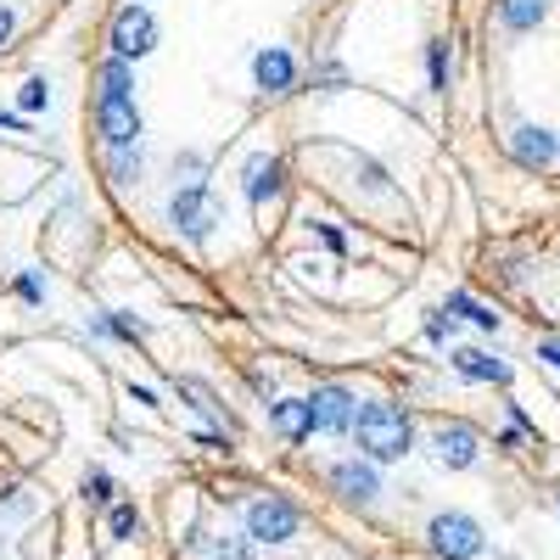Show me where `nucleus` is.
<instances>
[{"label": "nucleus", "mask_w": 560, "mask_h": 560, "mask_svg": "<svg viewBox=\"0 0 560 560\" xmlns=\"http://www.w3.org/2000/svg\"><path fill=\"white\" fill-rule=\"evenodd\" d=\"M90 124H96L102 152H124V147H147V118L135 102V68L118 57L96 62V96H90Z\"/></svg>", "instance_id": "1"}, {"label": "nucleus", "mask_w": 560, "mask_h": 560, "mask_svg": "<svg viewBox=\"0 0 560 560\" xmlns=\"http://www.w3.org/2000/svg\"><path fill=\"white\" fill-rule=\"evenodd\" d=\"M348 438L359 443V459H370V465H398V459L415 448V420H409V409L393 404V398H359V415H353V432H348Z\"/></svg>", "instance_id": "2"}, {"label": "nucleus", "mask_w": 560, "mask_h": 560, "mask_svg": "<svg viewBox=\"0 0 560 560\" xmlns=\"http://www.w3.org/2000/svg\"><path fill=\"white\" fill-rule=\"evenodd\" d=\"M303 533V504L292 493H253L242 504V538L253 549H280Z\"/></svg>", "instance_id": "3"}, {"label": "nucleus", "mask_w": 560, "mask_h": 560, "mask_svg": "<svg viewBox=\"0 0 560 560\" xmlns=\"http://www.w3.org/2000/svg\"><path fill=\"white\" fill-rule=\"evenodd\" d=\"M219 224H224V202L213 197L208 179H191V185H174L168 191V230L179 242L202 247V242H213Z\"/></svg>", "instance_id": "4"}, {"label": "nucleus", "mask_w": 560, "mask_h": 560, "mask_svg": "<svg viewBox=\"0 0 560 560\" xmlns=\"http://www.w3.org/2000/svg\"><path fill=\"white\" fill-rule=\"evenodd\" d=\"M158 39H163V28H158V12L147 7V0H124V7L107 18V57H118L129 68L147 62L158 51Z\"/></svg>", "instance_id": "5"}, {"label": "nucleus", "mask_w": 560, "mask_h": 560, "mask_svg": "<svg viewBox=\"0 0 560 560\" xmlns=\"http://www.w3.org/2000/svg\"><path fill=\"white\" fill-rule=\"evenodd\" d=\"M427 549L438 560H477L488 549V538H482L477 516H465V510H438V516L427 522Z\"/></svg>", "instance_id": "6"}, {"label": "nucleus", "mask_w": 560, "mask_h": 560, "mask_svg": "<svg viewBox=\"0 0 560 560\" xmlns=\"http://www.w3.org/2000/svg\"><path fill=\"white\" fill-rule=\"evenodd\" d=\"M308 415H314V432L319 438H348L353 432V415H359V393L342 387V382H314L303 393Z\"/></svg>", "instance_id": "7"}, {"label": "nucleus", "mask_w": 560, "mask_h": 560, "mask_svg": "<svg viewBox=\"0 0 560 560\" xmlns=\"http://www.w3.org/2000/svg\"><path fill=\"white\" fill-rule=\"evenodd\" d=\"M242 197H247V208H269V202H280L287 197V185H292V168H287V158L280 152H253L247 163H242Z\"/></svg>", "instance_id": "8"}, {"label": "nucleus", "mask_w": 560, "mask_h": 560, "mask_svg": "<svg viewBox=\"0 0 560 560\" xmlns=\"http://www.w3.org/2000/svg\"><path fill=\"white\" fill-rule=\"evenodd\" d=\"M325 488H331L342 504H353V510H370V504L382 499V465L348 454V459H337L331 471H325Z\"/></svg>", "instance_id": "9"}, {"label": "nucleus", "mask_w": 560, "mask_h": 560, "mask_svg": "<svg viewBox=\"0 0 560 560\" xmlns=\"http://www.w3.org/2000/svg\"><path fill=\"white\" fill-rule=\"evenodd\" d=\"M303 79V62L292 45H258L253 51V90L258 96H292Z\"/></svg>", "instance_id": "10"}, {"label": "nucleus", "mask_w": 560, "mask_h": 560, "mask_svg": "<svg viewBox=\"0 0 560 560\" xmlns=\"http://www.w3.org/2000/svg\"><path fill=\"white\" fill-rule=\"evenodd\" d=\"M427 448H432V459L443 465V471H471V465L482 459V438H477V427H465V420H443V427H432Z\"/></svg>", "instance_id": "11"}, {"label": "nucleus", "mask_w": 560, "mask_h": 560, "mask_svg": "<svg viewBox=\"0 0 560 560\" xmlns=\"http://www.w3.org/2000/svg\"><path fill=\"white\" fill-rule=\"evenodd\" d=\"M448 364H454V376L482 382V387H510V382H516L510 359H499V353H488V348H454V353H448Z\"/></svg>", "instance_id": "12"}, {"label": "nucleus", "mask_w": 560, "mask_h": 560, "mask_svg": "<svg viewBox=\"0 0 560 560\" xmlns=\"http://www.w3.org/2000/svg\"><path fill=\"white\" fill-rule=\"evenodd\" d=\"M510 158H516L522 168H549L560 158V135L544 129V124H516L510 129Z\"/></svg>", "instance_id": "13"}, {"label": "nucleus", "mask_w": 560, "mask_h": 560, "mask_svg": "<svg viewBox=\"0 0 560 560\" xmlns=\"http://www.w3.org/2000/svg\"><path fill=\"white\" fill-rule=\"evenodd\" d=\"M264 415H269V432H275L280 443H292V448L308 443V438H319V432H314V415H308L303 398H269Z\"/></svg>", "instance_id": "14"}, {"label": "nucleus", "mask_w": 560, "mask_h": 560, "mask_svg": "<svg viewBox=\"0 0 560 560\" xmlns=\"http://www.w3.org/2000/svg\"><path fill=\"white\" fill-rule=\"evenodd\" d=\"M84 331L96 337V342H124V348H135V342L152 337V319H135L129 308H107V314H90Z\"/></svg>", "instance_id": "15"}, {"label": "nucleus", "mask_w": 560, "mask_h": 560, "mask_svg": "<svg viewBox=\"0 0 560 560\" xmlns=\"http://www.w3.org/2000/svg\"><path fill=\"white\" fill-rule=\"evenodd\" d=\"M168 387H174V393H179L185 404H191V409H197L202 420H213L219 432H236V415L224 409V398H219V393H213L208 382H197V376H174Z\"/></svg>", "instance_id": "16"}, {"label": "nucleus", "mask_w": 560, "mask_h": 560, "mask_svg": "<svg viewBox=\"0 0 560 560\" xmlns=\"http://www.w3.org/2000/svg\"><path fill=\"white\" fill-rule=\"evenodd\" d=\"M102 168H107V185H113V191H135V185L147 179V147L102 152Z\"/></svg>", "instance_id": "17"}, {"label": "nucleus", "mask_w": 560, "mask_h": 560, "mask_svg": "<svg viewBox=\"0 0 560 560\" xmlns=\"http://www.w3.org/2000/svg\"><path fill=\"white\" fill-rule=\"evenodd\" d=\"M493 18H499V28H510V34H533V28H544V18H549V0H493Z\"/></svg>", "instance_id": "18"}, {"label": "nucleus", "mask_w": 560, "mask_h": 560, "mask_svg": "<svg viewBox=\"0 0 560 560\" xmlns=\"http://www.w3.org/2000/svg\"><path fill=\"white\" fill-rule=\"evenodd\" d=\"M79 499H84L90 510H107V504L124 499V488H118V477L107 471V465H90V471L79 477Z\"/></svg>", "instance_id": "19"}, {"label": "nucleus", "mask_w": 560, "mask_h": 560, "mask_svg": "<svg viewBox=\"0 0 560 560\" xmlns=\"http://www.w3.org/2000/svg\"><path fill=\"white\" fill-rule=\"evenodd\" d=\"M102 522H107V538H113V544H129V538L147 533V516H140V504H135V499L107 504V510H102Z\"/></svg>", "instance_id": "20"}, {"label": "nucleus", "mask_w": 560, "mask_h": 560, "mask_svg": "<svg viewBox=\"0 0 560 560\" xmlns=\"http://www.w3.org/2000/svg\"><path fill=\"white\" fill-rule=\"evenodd\" d=\"M443 314H454V319H471L477 331H488V337L499 331V314H493L488 303H477L471 292H448V298H443Z\"/></svg>", "instance_id": "21"}, {"label": "nucleus", "mask_w": 560, "mask_h": 560, "mask_svg": "<svg viewBox=\"0 0 560 560\" xmlns=\"http://www.w3.org/2000/svg\"><path fill=\"white\" fill-rule=\"evenodd\" d=\"M45 107H51V79H45V73H28L23 90H18V113L34 118V113H45Z\"/></svg>", "instance_id": "22"}, {"label": "nucleus", "mask_w": 560, "mask_h": 560, "mask_svg": "<svg viewBox=\"0 0 560 560\" xmlns=\"http://www.w3.org/2000/svg\"><path fill=\"white\" fill-rule=\"evenodd\" d=\"M208 168H213V158H208V152H197V147H179V152H174V185L208 179Z\"/></svg>", "instance_id": "23"}, {"label": "nucleus", "mask_w": 560, "mask_h": 560, "mask_svg": "<svg viewBox=\"0 0 560 560\" xmlns=\"http://www.w3.org/2000/svg\"><path fill=\"white\" fill-rule=\"evenodd\" d=\"M353 174H359V185L364 191H376V197H393V174L376 163V158H364V152H353Z\"/></svg>", "instance_id": "24"}, {"label": "nucleus", "mask_w": 560, "mask_h": 560, "mask_svg": "<svg viewBox=\"0 0 560 560\" xmlns=\"http://www.w3.org/2000/svg\"><path fill=\"white\" fill-rule=\"evenodd\" d=\"M12 298L23 308H45V269H18L12 275Z\"/></svg>", "instance_id": "25"}, {"label": "nucleus", "mask_w": 560, "mask_h": 560, "mask_svg": "<svg viewBox=\"0 0 560 560\" xmlns=\"http://www.w3.org/2000/svg\"><path fill=\"white\" fill-rule=\"evenodd\" d=\"M427 79H432L438 96L448 90V39H432V45H427Z\"/></svg>", "instance_id": "26"}, {"label": "nucleus", "mask_w": 560, "mask_h": 560, "mask_svg": "<svg viewBox=\"0 0 560 560\" xmlns=\"http://www.w3.org/2000/svg\"><path fill=\"white\" fill-rule=\"evenodd\" d=\"M208 560H258V549L247 538H213L208 544Z\"/></svg>", "instance_id": "27"}, {"label": "nucleus", "mask_w": 560, "mask_h": 560, "mask_svg": "<svg viewBox=\"0 0 560 560\" xmlns=\"http://www.w3.org/2000/svg\"><path fill=\"white\" fill-rule=\"evenodd\" d=\"M308 230H314V242H319L325 253H331V258H348V236H342L337 224H325V219H314Z\"/></svg>", "instance_id": "28"}, {"label": "nucleus", "mask_w": 560, "mask_h": 560, "mask_svg": "<svg viewBox=\"0 0 560 560\" xmlns=\"http://www.w3.org/2000/svg\"><path fill=\"white\" fill-rule=\"evenodd\" d=\"M191 443H197V448H208V454H230V448H236V432H219V427H197V432H191Z\"/></svg>", "instance_id": "29"}, {"label": "nucleus", "mask_w": 560, "mask_h": 560, "mask_svg": "<svg viewBox=\"0 0 560 560\" xmlns=\"http://www.w3.org/2000/svg\"><path fill=\"white\" fill-rule=\"evenodd\" d=\"M308 79H314V90H348V73H342V62H331V57H325L319 68H308Z\"/></svg>", "instance_id": "30"}, {"label": "nucleus", "mask_w": 560, "mask_h": 560, "mask_svg": "<svg viewBox=\"0 0 560 560\" xmlns=\"http://www.w3.org/2000/svg\"><path fill=\"white\" fill-rule=\"evenodd\" d=\"M420 337H427L432 348H443V342H454V314H427V331H420Z\"/></svg>", "instance_id": "31"}, {"label": "nucleus", "mask_w": 560, "mask_h": 560, "mask_svg": "<svg viewBox=\"0 0 560 560\" xmlns=\"http://www.w3.org/2000/svg\"><path fill=\"white\" fill-rule=\"evenodd\" d=\"M124 398H129V404H140V409H168L158 387H140V382H124Z\"/></svg>", "instance_id": "32"}, {"label": "nucleus", "mask_w": 560, "mask_h": 560, "mask_svg": "<svg viewBox=\"0 0 560 560\" xmlns=\"http://www.w3.org/2000/svg\"><path fill=\"white\" fill-rule=\"evenodd\" d=\"M12 39H18V12L7 7V0H0V57L12 51Z\"/></svg>", "instance_id": "33"}, {"label": "nucleus", "mask_w": 560, "mask_h": 560, "mask_svg": "<svg viewBox=\"0 0 560 560\" xmlns=\"http://www.w3.org/2000/svg\"><path fill=\"white\" fill-rule=\"evenodd\" d=\"M0 510H18V516H28V510H34V499H28L23 488H0Z\"/></svg>", "instance_id": "34"}, {"label": "nucleus", "mask_w": 560, "mask_h": 560, "mask_svg": "<svg viewBox=\"0 0 560 560\" xmlns=\"http://www.w3.org/2000/svg\"><path fill=\"white\" fill-rule=\"evenodd\" d=\"M0 135H34V124H28L23 113H7V107H0Z\"/></svg>", "instance_id": "35"}, {"label": "nucleus", "mask_w": 560, "mask_h": 560, "mask_svg": "<svg viewBox=\"0 0 560 560\" xmlns=\"http://www.w3.org/2000/svg\"><path fill=\"white\" fill-rule=\"evenodd\" d=\"M247 387H253L264 404H269V398H280V393H275V376H264V370H247Z\"/></svg>", "instance_id": "36"}, {"label": "nucleus", "mask_w": 560, "mask_h": 560, "mask_svg": "<svg viewBox=\"0 0 560 560\" xmlns=\"http://www.w3.org/2000/svg\"><path fill=\"white\" fill-rule=\"evenodd\" d=\"M538 359H544L549 370H560V337H538Z\"/></svg>", "instance_id": "37"}, {"label": "nucleus", "mask_w": 560, "mask_h": 560, "mask_svg": "<svg viewBox=\"0 0 560 560\" xmlns=\"http://www.w3.org/2000/svg\"><path fill=\"white\" fill-rule=\"evenodd\" d=\"M0 549H7V533H0Z\"/></svg>", "instance_id": "38"}, {"label": "nucleus", "mask_w": 560, "mask_h": 560, "mask_svg": "<svg viewBox=\"0 0 560 560\" xmlns=\"http://www.w3.org/2000/svg\"><path fill=\"white\" fill-rule=\"evenodd\" d=\"M555 504H560V493H555Z\"/></svg>", "instance_id": "39"}]
</instances>
